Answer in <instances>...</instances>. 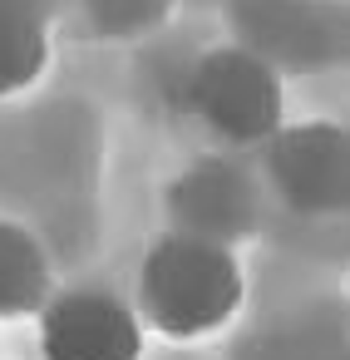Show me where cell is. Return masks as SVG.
<instances>
[{
	"label": "cell",
	"mask_w": 350,
	"mask_h": 360,
	"mask_svg": "<svg viewBox=\"0 0 350 360\" xmlns=\"http://www.w3.org/2000/svg\"><path fill=\"white\" fill-rule=\"evenodd\" d=\"M168 217L173 232L232 247L261 222V188L227 158H202L168 188Z\"/></svg>",
	"instance_id": "obj_5"
},
{
	"label": "cell",
	"mask_w": 350,
	"mask_h": 360,
	"mask_svg": "<svg viewBox=\"0 0 350 360\" xmlns=\"http://www.w3.org/2000/svg\"><path fill=\"white\" fill-rule=\"evenodd\" d=\"M335 360H350V355H335Z\"/></svg>",
	"instance_id": "obj_9"
},
{
	"label": "cell",
	"mask_w": 350,
	"mask_h": 360,
	"mask_svg": "<svg viewBox=\"0 0 350 360\" xmlns=\"http://www.w3.org/2000/svg\"><path fill=\"white\" fill-rule=\"evenodd\" d=\"M84 6L104 35H138L163 15L168 0H84Z\"/></svg>",
	"instance_id": "obj_8"
},
{
	"label": "cell",
	"mask_w": 350,
	"mask_h": 360,
	"mask_svg": "<svg viewBox=\"0 0 350 360\" xmlns=\"http://www.w3.org/2000/svg\"><path fill=\"white\" fill-rule=\"evenodd\" d=\"M45 301H50L45 247L20 222H0V321L40 316Z\"/></svg>",
	"instance_id": "obj_6"
},
{
	"label": "cell",
	"mask_w": 350,
	"mask_h": 360,
	"mask_svg": "<svg viewBox=\"0 0 350 360\" xmlns=\"http://www.w3.org/2000/svg\"><path fill=\"white\" fill-rule=\"evenodd\" d=\"M266 178L296 212H350V129L325 119L281 129L266 143Z\"/></svg>",
	"instance_id": "obj_3"
},
{
	"label": "cell",
	"mask_w": 350,
	"mask_h": 360,
	"mask_svg": "<svg viewBox=\"0 0 350 360\" xmlns=\"http://www.w3.org/2000/svg\"><path fill=\"white\" fill-rule=\"evenodd\" d=\"M247 281L232 247L168 232L138 266V311L168 340H202L242 311Z\"/></svg>",
	"instance_id": "obj_1"
},
{
	"label": "cell",
	"mask_w": 350,
	"mask_h": 360,
	"mask_svg": "<svg viewBox=\"0 0 350 360\" xmlns=\"http://www.w3.org/2000/svg\"><path fill=\"white\" fill-rule=\"evenodd\" d=\"M188 109L222 143H271L286 129V89L281 75L242 45L207 50L188 70Z\"/></svg>",
	"instance_id": "obj_2"
},
{
	"label": "cell",
	"mask_w": 350,
	"mask_h": 360,
	"mask_svg": "<svg viewBox=\"0 0 350 360\" xmlns=\"http://www.w3.org/2000/svg\"><path fill=\"white\" fill-rule=\"evenodd\" d=\"M50 65V35L35 0H0V94L30 89Z\"/></svg>",
	"instance_id": "obj_7"
},
{
	"label": "cell",
	"mask_w": 350,
	"mask_h": 360,
	"mask_svg": "<svg viewBox=\"0 0 350 360\" xmlns=\"http://www.w3.org/2000/svg\"><path fill=\"white\" fill-rule=\"evenodd\" d=\"M45 360H143V321L109 291H60L40 311Z\"/></svg>",
	"instance_id": "obj_4"
}]
</instances>
